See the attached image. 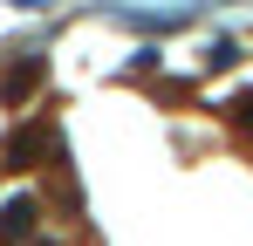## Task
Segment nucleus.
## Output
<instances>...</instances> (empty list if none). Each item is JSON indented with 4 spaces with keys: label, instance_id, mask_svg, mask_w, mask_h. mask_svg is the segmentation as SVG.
<instances>
[{
    "label": "nucleus",
    "instance_id": "nucleus-1",
    "mask_svg": "<svg viewBox=\"0 0 253 246\" xmlns=\"http://www.w3.org/2000/svg\"><path fill=\"white\" fill-rule=\"evenodd\" d=\"M42 69H48L42 55H35V62H21V69H14V76L0 82V103H21V96H28V89H35V76H42Z\"/></svg>",
    "mask_w": 253,
    "mask_h": 246
}]
</instances>
